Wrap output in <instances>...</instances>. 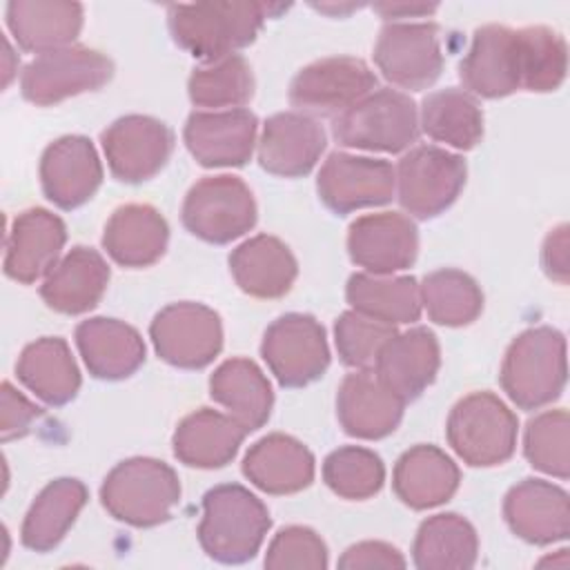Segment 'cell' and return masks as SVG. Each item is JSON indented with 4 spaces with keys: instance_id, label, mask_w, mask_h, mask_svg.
Masks as SVG:
<instances>
[{
    "instance_id": "1",
    "label": "cell",
    "mask_w": 570,
    "mask_h": 570,
    "mask_svg": "<svg viewBox=\"0 0 570 570\" xmlns=\"http://www.w3.org/2000/svg\"><path fill=\"white\" fill-rule=\"evenodd\" d=\"M267 16L269 7L263 2H196L167 9L174 42L205 62L254 42Z\"/></svg>"
},
{
    "instance_id": "2",
    "label": "cell",
    "mask_w": 570,
    "mask_h": 570,
    "mask_svg": "<svg viewBox=\"0 0 570 570\" xmlns=\"http://www.w3.org/2000/svg\"><path fill=\"white\" fill-rule=\"evenodd\" d=\"M272 517L265 503L238 483H223L203 497L198 541L220 563H245L261 550Z\"/></svg>"
},
{
    "instance_id": "3",
    "label": "cell",
    "mask_w": 570,
    "mask_h": 570,
    "mask_svg": "<svg viewBox=\"0 0 570 570\" xmlns=\"http://www.w3.org/2000/svg\"><path fill=\"white\" fill-rule=\"evenodd\" d=\"M566 379V338L548 325L521 332L505 350L499 372L503 392L521 410H539L557 401Z\"/></svg>"
},
{
    "instance_id": "4",
    "label": "cell",
    "mask_w": 570,
    "mask_h": 570,
    "mask_svg": "<svg viewBox=\"0 0 570 570\" xmlns=\"http://www.w3.org/2000/svg\"><path fill=\"white\" fill-rule=\"evenodd\" d=\"M102 508L120 523L154 528L167 521L180 501L176 472L158 459L134 456L120 461L100 485Z\"/></svg>"
},
{
    "instance_id": "5",
    "label": "cell",
    "mask_w": 570,
    "mask_h": 570,
    "mask_svg": "<svg viewBox=\"0 0 570 570\" xmlns=\"http://www.w3.org/2000/svg\"><path fill=\"white\" fill-rule=\"evenodd\" d=\"M519 423L492 392H472L456 401L445 423L450 448L472 468L505 463L517 448Z\"/></svg>"
},
{
    "instance_id": "6",
    "label": "cell",
    "mask_w": 570,
    "mask_h": 570,
    "mask_svg": "<svg viewBox=\"0 0 570 570\" xmlns=\"http://www.w3.org/2000/svg\"><path fill=\"white\" fill-rule=\"evenodd\" d=\"M338 145L370 151H403L419 136V111L407 94L379 89L334 118Z\"/></svg>"
},
{
    "instance_id": "7",
    "label": "cell",
    "mask_w": 570,
    "mask_h": 570,
    "mask_svg": "<svg viewBox=\"0 0 570 570\" xmlns=\"http://www.w3.org/2000/svg\"><path fill=\"white\" fill-rule=\"evenodd\" d=\"M180 214L196 238L225 245L256 225V200L238 176H205L187 191Z\"/></svg>"
},
{
    "instance_id": "8",
    "label": "cell",
    "mask_w": 570,
    "mask_h": 570,
    "mask_svg": "<svg viewBox=\"0 0 570 570\" xmlns=\"http://www.w3.org/2000/svg\"><path fill=\"white\" fill-rule=\"evenodd\" d=\"M114 76V62L82 45H69L33 58L20 78L24 100L47 107L65 98L96 91Z\"/></svg>"
},
{
    "instance_id": "9",
    "label": "cell",
    "mask_w": 570,
    "mask_h": 570,
    "mask_svg": "<svg viewBox=\"0 0 570 570\" xmlns=\"http://www.w3.org/2000/svg\"><path fill=\"white\" fill-rule=\"evenodd\" d=\"M401 207L416 218H434L445 212L465 185V160L434 145L410 149L394 169Z\"/></svg>"
},
{
    "instance_id": "10",
    "label": "cell",
    "mask_w": 570,
    "mask_h": 570,
    "mask_svg": "<svg viewBox=\"0 0 570 570\" xmlns=\"http://www.w3.org/2000/svg\"><path fill=\"white\" fill-rule=\"evenodd\" d=\"M149 336L165 363L183 370H203L223 347V323L212 307L180 301L154 316Z\"/></svg>"
},
{
    "instance_id": "11",
    "label": "cell",
    "mask_w": 570,
    "mask_h": 570,
    "mask_svg": "<svg viewBox=\"0 0 570 570\" xmlns=\"http://www.w3.org/2000/svg\"><path fill=\"white\" fill-rule=\"evenodd\" d=\"M261 354L283 387H303L321 379L330 365L323 325L298 312L278 316L265 330Z\"/></svg>"
},
{
    "instance_id": "12",
    "label": "cell",
    "mask_w": 570,
    "mask_h": 570,
    "mask_svg": "<svg viewBox=\"0 0 570 570\" xmlns=\"http://www.w3.org/2000/svg\"><path fill=\"white\" fill-rule=\"evenodd\" d=\"M379 71L396 87L425 89L443 71L441 31L434 22H390L374 45Z\"/></svg>"
},
{
    "instance_id": "13",
    "label": "cell",
    "mask_w": 570,
    "mask_h": 570,
    "mask_svg": "<svg viewBox=\"0 0 570 570\" xmlns=\"http://www.w3.org/2000/svg\"><path fill=\"white\" fill-rule=\"evenodd\" d=\"M376 87L374 71L352 56H332L303 67L289 82V102L301 111L343 114Z\"/></svg>"
},
{
    "instance_id": "14",
    "label": "cell",
    "mask_w": 570,
    "mask_h": 570,
    "mask_svg": "<svg viewBox=\"0 0 570 570\" xmlns=\"http://www.w3.org/2000/svg\"><path fill=\"white\" fill-rule=\"evenodd\" d=\"M102 151L114 178L142 183L154 178L174 151V131L158 118L129 114L100 134Z\"/></svg>"
},
{
    "instance_id": "15",
    "label": "cell",
    "mask_w": 570,
    "mask_h": 570,
    "mask_svg": "<svg viewBox=\"0 0 570 570\" xmlns=\"http://www.w3.org/2000/svg\"><path fill=\"white\" fill-rule=\"evenodd\" d=\"M394 189L396 174L387 160L345 151L330 154L316 178L318 198L336 214L385 205Z\"/></svg>"
},
{
    "instance_id": "16",
    "label": "cell",
    "mask_w": 570,
    "mask_h": 570,
    "mask_svg": "<svg viewBox=\"0 0 570 570\" xmlns=\"http://www.w3.org/2000/svg\"><path fill=\"white\" fill-rule=\"evenodd\" d=\"M459 78L470 96L503 98L521 89L519 29L483 24L474 31Z\"/></svg>"
},
{
    "instance_id": "17",
    "label": "cell",
    "mask_w": 570,
    "mask_h": 570,
    "mask_svg": "<svg viewBox=\"0 0 570 570\" xmlns=\"http://www.w3.org/2000/svg\"><path fill=\"white\" fill-rule=\"evenodd\" d=\"M347 252L367 274L387 276L407 269L419 252L416 225L399 212L365 214L350 225Z\"/></svg>"
},
{
    "instance_id": "18",
    "label": "cell",
    "mask_w": 570,
    "mask_h": 570,
    "mask_svg": "<svg viewBox=\"0 0 570 570\" xmlns=\"http://www.w3.org/2000/svg\"><path fill=\"white\" fill-rule=\"evenodd\" d=\"M258 120L247 109L194 111L183 138L189 154L203 167H240L252 158Z\"/></svg>"
},
{
    "instance_id": "19",
    "label": "cell",
    "mask_w": 570,
    "mask_h": 570,
    "mask_svg": "<svg viewBox=\"0 0 570 570\" xmlns=\"http://www.w3.org/2000/svg\"><path fill=\"white\" fill-rule=\"evenodd\" d=\"M102 183V165L96 147L85 136L53 140L40 158V185L60 209L85 205Z\"/></svg>"
},
{
    "instance_id": "20",
    "label": "cell",
    "mask_w": 570,
    "mask_h": 570,
    "mask_svg": "<svg viewBox=\"0 0 570 570\" xmlns=\"http://www.w3.org/2000/svg\"><path fill=\"white\" fill-rule=\"evenodd\" d=\"M67 227L60 216L42 207L20 212L7 234L4 274L22 285L47 276L60 261Z\"/></svg>"
},
{
    "instance_id": "21",
    "label": "cell",
    "mask_w": 570,
    "mask_h": 570,
    "mask_svg": "<svg viewBox=\"0 0 570 570\" xmlns=\"http://www.w3.org/2000/svg\"><path fill=\"white\" fill-rule=\"evenodd\" d=\"M503 517L510 530L534 546H550L570 534L568 494L543 479H523L503 499Z\"/></svg>"
},
{
    "instance_id": "22",
    "label": "cell",
    "mask_w": 570,
    "mask_h": 570,
    "mask_svg": "<svg viewBox=\"0 0 570 570\" xmlns=\"http://www.w3.org/2000/svg\"><path fill=\"white\" fill-rule=\"evenodd\" d=\"M323 127L307 114L281 111L265 120L258 140V163L283 178L307 176L325 149Z\"/></svg>"
},
{
    "instance_id": "23",
    "label": "cell",
    "mask_w": 570,
    "mask_h": 570,
    "mask_svg": "<svg viewBox=\"0 0 570 570\" xmlns=\"http://www.w3.org/2000/svg\"><path fill=\"white\" fill-rule=\"evenodd\" d=\"M441 365L436 336L428 327L396 332L379 352L374 374L403 403L421 396L432 385Z\"/></svg>"
},
{
    "instance_id": "24",
    "label": "cell",
    "mask_w": 570,
    "mask_h": 570,
    "mask_svg": "<svg viewBox=\"0 0 570 570\" xmlns=\"http://www.w3.org/2000/svg\"><path fill=\"white\" fill-rule=\"evenodd\" d=\"M403 405L405 403L370 370L347 374L336 394V416L341 428L350 436L367 441L392 434L403 419Z\"/></svg>"
},
{
    "instance_id": "25",
    "label": "cell",
    "mask_w": 570,
    "mask_h": 570,
    "mask_svg": "<svg viewBox=\"0 0 570 570\" xmlns=\"http://www.w3.org/2000/svg\"><path fill=\"white\" fill-rule=\"evenodd\" d=\"M109 285V265L85 245L71 247L45 276L40 296L53 312L85 314L94 309Z\"/></svg>"
},
{
    "instance_id": "26",
    "label": "cell",
    "mask_w": 570,
    "mask_h": 570,
    "mask_svg": "<svg viewBox=\"0 0 570 570\" xmlns=\"http://www.w3.org/2000/svg\"><path fill=\"white\" fill-rule=\"evenodd\" d=\"M76 345L96 379L120 381L145 363V343L136 327L118 318L94 316L76 327Z\"/></svg>"
},
{
    "instance_id": "27",
    "label": "cell",
    "mask_w": 570,
    "mask_h": 570,
    "mask_svg": "<svg viewBox=\"0 0 570 570\" xmlns=\"http://www.w3.org/2000/svg\"><path fill=\"white\" fill-rule=\"evenodd\" d=\"M243 474L267 494H294L314 481V456L298 439L274 432L247 450Z\"/></svg>"
},
{
    "instance_id": "28",
    "label": "cell",
    "mask_w": 570,
    "mask_h": 570,
    "mask_svg": "<svg viewBox=\"0 0 570 570\" xmlns=\"http://www.w3.org/2000/svg\"><path fill=\"white\" fill-rule=\"evenodd\" d=\"M461 472L456 463L436 445H414L405 450L392 472L394 494L412 510H430L456 492Z\"/></svg>"
},
{
    "instance_id": "29",
    "label": "cell",
    "mask_w": 570,
    "mask_h": 570,
    "mask_svg": "<svg viewBox=\"0 0 570 570\" xmlns=\"http://www.w3.org/2000/svg\"><path fill=\"white\" fill-rule=\"evenodd\" d=\"M169 225L163 214L145 203L118 207L102 232V247L122 267H149L167 249Z\"/></svg>"
},
{
    "instance_id": "30",
    "label": "cell",
    "mask_w": 570,
    "mask_h": 570,
    "mask_svg": "<svg viewBox=\"0 0 570 570\" xmlns=\"http://www.w3.org/2000/svg\"><path fill=\"white\" fill-rule=\"evenodd\" d=\"M229 272L245 294L254 298H281L292 289L298 265L281 238L258 234L229 254Z\"/></svg>"
},
{
    "instance_id": "31",
    "label": "cell",
    "mask_w": 570,
    "mask_h": 570,
    "mask_svg": "<svg viewBox=\"0 0 570 570\" xmlns=\"http://www.w3.org/2000/svg\"><path fill=\"white\" fill-rule=\"evenodd\" d=\"M245 434L247 430L229 414L200 407L178 423L171 439L174 456L189 468H223L238 454Z\"/></svg>"
},
{
    "instance_id": "32",
    "label": "cell",
    "mask_w": 570,
    "mask_h": 570,
    "mask_svg": "<svg viewBox=\"0 0 570 570\" xmlns=\"http://www.w3.org/2000/svg\"><path fill=\"white\" fill-rule=\"evenodd\" d=\"M7 27L24 51L47 53L69 47L82 29V4L62 0H13Z\"/></svg>"
},
{
    "instance_id": "33",
    "label": "cell",
    "mask_w": 570,
    "mask_h": 570,
    "mask_svg": "<svg viewBox=\"0 0 570 570\" xmlns=\"http://www.w3.org/2000/svg\"><path fill=\"white\" fill-rule=\"evenodd\" d=\"M209 396L247 432L263 428L272 414L274 392L263 370L243 356L223 361L209 376Z\"/></svg>"
},
{
    "instance_id": "34",
    "label": "cell",
    "mask_w": 570,
    "mask_h": 570,
    "mask_svg": "<svg viewBox=\"0 0 570 570\" xmlns=\"http://www.w3.org/2000/svg\"><path fill=\"white\" fill-rule=\"evenodd\" d=\"M16 374L27 390L53 407L76 399L80 390L78 365L60 336H42L29 343L18 356Z\"/></svg>"
},
{
    "instance_id": "35",
    "label": "cell",
    "mask_w": 570,
    "mask_h": 570,
    "mask_svg": "<svg viewBox=\"0 0 570 570\" xmlns=\"http://www.w3.org/2000/svg\"><path fill=\"white\" fill-rule=\"evenodd\" d=\"M87 497L89 492L78 479L62 476L47 483L24 514L20 528L22 546L33 552L53 550L73 525Z\"/></svg>"
},
{
    "instance_id": "36",
    "label": "cell",
    "mask_w": 570,
    "mask_h": 570,
    "mask_svg": "<svg viewBox=\"0 0 570 570\" xmlns=\"http://www.w3.org/2000/svg\"><path fill=\"white\" fill-rule=\"evenodd\" d=\"M479 537L474 525L454 512L428 517L414 537L412 559L421 570H468L476 563Z\"/></svg>"
},
{
    "instance_id": "37",
    "label": "cell",
    "mask_w": 570,
    "mask_h": 570,
    "mask_svg": "<svg viewBox=\"0 0 570 570\" xmlns=\"http://www.w3.org/2000/svg\"><path fill=\"white\" fill-rule=\"evenodd\" d=\"M345 298L356 312L390 325L414 323L421 316L419 283L412 276L352 274Z\"/></svg>"
},
{
    "instance_id": "38",
    "label": "cell",
    "mask_w": 570,
    "mask_h": 570,
    "mask_svg": "<svg viewBox=\"0 0 570 570\" xmlns=\"http://www.w3.org/2000/svg\"><path fill=\"white\" fill-rule=\"evenodd\" d=\"M421 129L436 142L468 151L483 138V111L474 96L448 87L432 91L421 102Z\"/></svg>"
},
{
    "instance_id": "39",
    "label": "cell",
    "mask_w": 570,
    "mask_h": 570,
    "mask_svg": "<svg viewBox=\"0 0 570 570\" xmlns=\"http://www.w3.org/2000/svg\"><path fill=\"white\" fill-rule=\"evenodd\" d=\"M419 294L428 316L445 327L470 325L483 309V292L476 281L452 267L430 272L419 285Z\"/></svg>"
},
{
    "instance_id": "40",
    "label": "cell",
    "mask_w": 570,
    "mask_h": 570,
    "mask_svg": "<svg viewBox=\"0 0 570 570\" xmlns=\"http://www.w3.org/2000/svg\"><path fill=\"white\" fill-rule=\"evenodd\" d=\"M187 94L196 107L243 109L254 96L252 67L240 53L205 62L191 71Z\"/></svg>"
},
{
    "instance_id": "41",
    "label": "cell",
    "mask_w": 570,
    "mask_h": 570,
    "mask_svg": "<svg viewBox=\"0 0 570 570\" xmlns=\"http://www.w3.org/2000/svg\"><path fill=\"white\" fill-rule=\"evenodd\" d=\"M521 87L528 91H554L568 71L566 40L550 27L519 29Z\"/></svg>"
},
{
    "instance_id": "42",
    "label": "cell",
    "mask_w": 570,
    "mask_h": 570,
    "mask_svg": "<svg viewBox=\"0 0 570 570\" xmlns=\"http://www.w3.org/2000/svg\"><path fill=\"white\" fill-rule=\"evenodd\" d=\"M323 481L343 499L365 501L383 488L385 465L372 450L345 445L330 452L323 461Z\"/></svg>"
},
{
    "instance_id": "43",
    "label": "cell",
    "mask_w": 570,
    "mask_h": 570,
    "mask_svg": "<svg viewBox=\"0 0 570 570\" xmlns=\"http://www.w3.org/2000/svg\"><path fill=\"white\" fill-rule=\"evenodd\" d=\"M523 454L543 474L568 479L570 474V419L566 410H546L528 421Z\"/></svg>"
},
{
    "instance_id": "44",
    "label": "cell",
    "mask_w": 570,
    "mask_h": 570,
    "mask_svg": "<svg viewBox=\"0 0 570 570\" xmlns=\"http://www.w3.org/2000/svg\"><path fill=\"white\" fill-rule=\"evenodd\" d=\"M396 334V327L370 318L356 309L343 312L334 325V341L341 361L354 370H367L376 363L383 345Z\"/></svg>"
},
{
    "instance_id": "45",
    "label": "cell",
    "mask_w": 570,
    "mask_h": 570,
    "mask_svg": "<svg viewBox=\"0 0 570 570\" xmlns=\"http://www.w3.org/2000/svg\"><path fill=\"white\" fill-rule=\"evenodd\" d=\"M327 563L325 541L305 525L278 530L265 554V568L269 570H325Z\"/></svg>"
},
{
    "instance_id": "46",
    "label": "cell",
    "mask_w": 570,
    "mask_h": 570,
    "mask_svg": "<svg viewBox=\"0 0 570 570\" xmlns=\"http://www.w3.org/2000/svg\"><path fill=\"white\" fill-rule=\"evenodd\" d=\"M0 407V439L4 443L24 436L36 423V419L42 416V410L36 403H31L22 392H18L9 381L2 383Z\"/></svg>"
},
{
    "instance_id": "47",
    "label": "cell",
    "mask_w": 570,
    "mask_h": 570,
    "mask_svg": "<svg viewBox=\"0 0 570 570\" xmlns=\"http://www.w3.org/2000/svg\"><path fill=\"white\" fill-rule=\"evenodd\" d=\"M341 570H372V568H405L403 554L385 541H361L350 546L338 559Z\"/></svg>"
},
{
    "instance_id": "48",
    "label": "cell",
    "mask_w": 570,
    "mask_h": 570,
    "mask_svg": "<svg viewBox=\"0 0 570 570\" xmlns=\"http://www.w3.org/2000/svg\"><path fill=\"white\" fill-rule=\"evenodd\" d=\"M541 265L552 281H559L561 285L568 283V225L566 223L557 225L546 236L541 247Z\"/></svg>"
},
{
    "instance_id": "49",
    "label": "cell",
    "mask_w": 570,
    "mask_h": 570,
    "mask_svg": "<svg viewBox=\"0 0 570 570\" xmlns=\"http://www.w3.org/2000/svg\"><path fill=\"white\" fill-rule=\"evenodd\" d=\"M374 11L381 13L385 20L392 18H407V16H428L436 11V4H399V2H383L374 4Z\"/></svg>"
}]
</instances>
